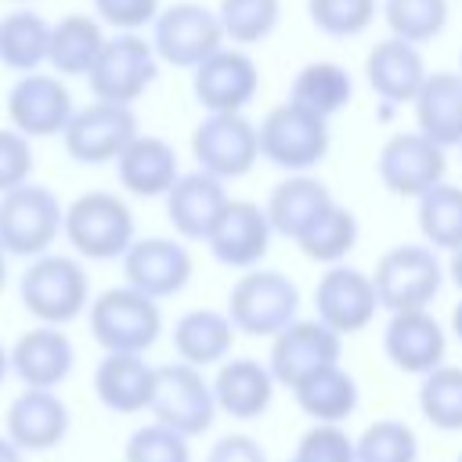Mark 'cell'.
Instances as JSON below:
<instances>
[{
	"instance_id": "cell-47",
	"label": "cell",
	"mask_w": 462,
	"mask_h": 462,
	"mask_svg": "<svg viewBox=\"0 0 462 462\" xmlns=\"http://www.w3.org/2000/svg\"><path fill=\"white\" fill-rule=\"evenodd\" d=\"M0 462H25V451L7 433H0Z\"/></svg>"
},
{
	"instance_id": "cell-19",
	"label": "cell",
	"mask_w": 462,
	"mask_h": 462,
	"mask_svg": "<svg viewBox=\"0 0 462 462\" xmlns=\"http://www.w3.org/2000/svg\"><path fill=\"white\" fill-rule=\"evenodd\" d=\"M72 430V411L65 404V397L58 390H36V386H22L7 411H4V433L25 451V455H40V451H54L65 444Z\"/></svg>"
},
{
	"instance_id": "cell-37",
	"label": "cell",
	"mask_w": 462,
	"mask_h": 462,
	"mask_svg": "<svg viewBox=\"0 0 462 462\" xmlns=\"http://www.w3.org/2000/svg\"><path fill=\"white\" fill-rule=\"evenodd\" d=\"M419 411L433 430H462V365H437L419 383Z\"/></svg>"
},
{
	"instance_id": "cell-22",
	"label": "cell",
	"mask_w": 462,
	"mask_h": 462,
	"mask_svg": "<svg viewBox=\"0 0 462 462\" xmlns=\"http://www.w3.org/2000/svg\"><path fill=\"white\" fill-rule=\"evenodd\" d=\"M76 368V346L61 325H32L11 343V375L22 386L58 390Z\"/></svg>"
},
{
	"instance_id": "cell-44",
	"label": "cell",
	"mask_w": 462,
	"mask_h": 462,
	"mask_svg": "<svg viewBox=\"0 0 462 462\" xmlns=\"http://www.w3.org/2000/svg\"><path fill=\"white\" fill-rule=\"evenodd\" d=\"M32 166H36L32 141L22 130H14L11 123L0 126V195L32 180Z\"/></svg>"
},
{
	"instance_id": "cell-35",
	"label": "cell",
	"mask_w": 462,
	"mask_h": 462,
	"mask_svg": "<svg viewBox=\"0 0 462 462\" xmlns=\"http://www.w3.org/2000/svg\"><path fill=\"white\" fill-rule=\"evenodd\" d=\"M415 202H419L415 217H419V231L426 245L455 253L462 245V184L440 180Z\"/></svg>"
},
{
	"instance_id": "cell-32",
	"label": "cell",
	"mask_w": 462,
	"mask_h": 462,
	"mask_svg": "<svg viewBox=\"0 0 462 462\" xmlns=\"http://www.w3.org/2000/svg\"><path fill=\"white\" fill-rule=\"evenodd\" d=\"M292 397H296L300 411L314 422H346L357 411V401H361L354 375L339 361L310 372L307 379H300L292 386Z\"/></svg>"
},
{
	"instance_id": "cell-51",
	"label": "cell",
	"mask_w": 462,
	"mask_h": 462,
	"mask_svg": "<svg viewBox=\"0 0 462 462\" xmlns=\"http://www.w3.org/2000/svg\"><path fill=\"white\" fill-rule=\"evenodd\" d=\"M7 263H11V256H7V249L0 245V292L7 289V274H11V271H7Z\"/></svg>"
},
{
	"instance_id": "cell-45",
	"label": "cell",
	"mask_w": 462,
	"mask_h": 462,
	"mask_svg": "<svg viewBox=\"0 0 462 462\" xmlns=\"http://www.w3.org/2000/svg\"><path fill=\"white\" fill-rule=\"evenodd\" d=\"M94 14L101 25L116 29V32H141L144 25L155 22L159 14V0H90Z\"/></svg>"
},
{
	"instance_id": "cell-39",
	"label": "cell",
	"mask_w": 462,
	"mask_h": 462,
	"mask_svg": "<svg viewBox=\"0 0 462 462\" xmlns=\"http://www.w3.org/2000/svg\"><path fill=\"white\" fill-rule=\"evenodd\" d=\"M217 14H220L227 43L253 47V43H263L278 29L282 0H220Z\"/></svg>"
},
{
	"instance_id": "cell-3",
	"label": "cell",
	"mask_w": 462,
	"mask_h": 462,
	"mask_svg": "<svg viewBox=\"0 0 462 462\" xmlns=\"http://www.w3.org/2000/svg\"><path fill=\"white\" fill-rule=\"evenodd\" d=\"M87 325L94 343L108 354H148L162 336V310L159 300L144 296L134 285H112L97 292L87 307Z\"/></svg>"
},
{
	"instance_id": "cell-48",
	"label": "cell",
	"mask_w": 462,
	"mask_h": 462,
	"mask_svg": "<svg viewBox=\"0 0 462 462\" xmlns=\"http://www.w3.org/2000/svg\"><path fill=\"white\" fill-rule=\"evenodd\" d=\"M448 274H451V282H455L458 292H462V245L451 253V260H448Z\"/></svg>"
},
{
	"instance_id": "cell-5",
	"label": "cell",
	"mask_w": 462,
	"mask_h": 462,
	"mask_svg": "<svg viewBox=\"0 0 462 462\" xmlns=\"http://www.w3.org/2000/svg\"><path fill=\"white\" fill-rule=\"evenodd\" d=\"M65 206L54 188L25 180L0 195V245L14 260H32L61 238Z\"/></svg>"
},
{
	"instance_id": "cell-18",
	"label": "cell",
	"mask_w": 462,
	"mask_h": 462,
	"mask_svg": "<svg viewBox=\"0 0 462 462\" xmlns=\"http://www.w3.org/2000/svg\"><path fill=\"white\" fill-rule=\"evenodd\" d=\"M375 310H379V296L372 274L350 263H332L314 285V318L339 336L365 332Z\"/></svg>"
},
{
	"instance_id": "cell-11",
	"label": "cell",
	"mask_w": 462,
	"mask_h": 462,
	"mask_svg": "<svg viewBox=\"0 0 462 462\" xmlns=\"http://www.w3.org/2000/svg\"><path fill=\"white\" fill-rule=\"evenodd\" d=\"M148 411L155 422H166L184 437H199L217 419L213 383L202 375V368L188 361L155 365V390Z\"/></svg>"
},
{
	"instance_id": "cell-34",
	"label": "cell",
	"mask_w": 462,
	"mask_h": 462,
	"mask_svg": "<svg viewBox=\"0 0 462 462\" xmlns=\"http://www.w3.org/2000/svg\"><path fill=\"white\" fill-rule=\"evenodd\" d=\"M354 97V79L339 61H307L292 83H289V101L310 108L321 119L339 116Z\"/></svg>"
},
{
	"instance_id": "cell-21",
	"label": "cell",
	"mask_w": 462,
	"mask_h": 462,
	"mask_svg": "<svg viewBox=\"0 0 462 462\" xmlns=\"http://www.w3.org/2000/svg\"><path fill=\"white\" fill-rule=\"evenodd\" d=\"M383 350L390 365L404 375H426L448 357V332L444 325L430 314V307L415 310H397L390 314L383 328Z\"/></svg>"
},
{
	"instance_id": "cell-36",
	"label": "cell",
	"mask_w": 462,
	"mask_h": 462,
	"mask_svg": "<svg viewBox=\"0 0 462 462\" xmlns=\"http://www.w3.org/2000/svg\"><path fill=\"white\" fill-rule=\"evenodd\" d=\"M357 235H361V224H357L354 209L332 202V206L296 238V245H300V253H303L307 260L332 267V263H343V260H346V253L357 245Z\"/></svg>"
},
{
	"instance_id": "cell-10",
	"label": "cell",
	"mask_w": 462,
	"mask_h": 462,
	"mask_svg": "<svg viewBox=\"0 0 462 462\" xmlns=\"http://www.w3.org/2000/svg\"><path fill=\"white\" fill-rule=\"evenodd\" d=\"M191 159L220 180H238L260 162V130L245 112H206L191 130Z\"/></svg>"
},
{
	"instance_id": "cell-23",
	"label": "cell",
	"mask_w": 462,
	"mask_h": 462,
	"mask_svg": "<svg viewBox=\"0 0 462 462\" xmlns=\"http://www.w3.org/2000/svg\"><path fill=\"white\" fill-rule=\"evenodd\" d=\"M227 188L220 177L206 173V170H191V173H180L173 180V188L166 191V220L173 227L177 238L184 242H206L220 209L227 206Z\"/></svg>"
},
{
	"instance_id": "cell-2",
	"label": "cell",
	"mask_w": 462,
	"mask_h": 462,
	"mask_svg": "<svg viewBox=\"0 0 462 462\" xmlns=\"http://www.w3.org/2000/svg\"><path fill=\"white\" fill-rule=\"evenodd\" d=\"M61 238L72 245L79 260H123V253L137 238L134 209L116 191H83L65 206Z\"/></svg>"
},
{
	"instance_id": "cell-55",
	"label": "cell",
	"mask_w": 462,
	"mask_h": 462,
	"mask_svg": "<svg viewBox=\"0 0 462 462\" xmlns=\"http://www.w3.org/2000/svg\"><path fill=\"white\" fill-rule=\"evenodd\" d=\"M289 462H292V458H289Z\"/></svg>"
},
{
	"instance_id": "cell-41",
	"label": "cell",
	"mask_w": 462,
	"mask_h": 462,
	"mask_svg": "<svg viewBox=\"0 0 462 462\" xmlns=\"http://www.w3.org/2000/svg\"><path fill=\"white\" fill-rule=\"evenodd\" d=\"M307 14L318 32L350 40L368 32V25L379 14V0H307Z\"/></svg>"
},
{
	"instance_id": "cell-26",
	"label": "cell",
	"mask_w": 462,
	"mask_h": 462,
	"mask_svg": "<svg viewBox=\"0 0 462 462\" xmlns=\"http://www.w3.org/2000/svg\"><path fill=\"white\" fill-rule=\"evenodd\" d=\"M213 397L217 411L238 422H253L274 401V375L256 357H224L213 375Z\"/></svg>"
},
{
	"instance_id": "cell-52",
	"label": "cell",
	"mask_w": 462,
	"mask_h": 462,
	"mask_svg": "<svg viewBox=\"0 0 462 462\" xmlns=\"http://www.w3.org/2000/svg\"><path fill=\"white\" fill-rule=\"evenodd\" d=\"M11 4H32V0H11Z\"/></svg>"
},
{
	"instance_id": "cell-29",
	"label": "cell",
	"mask_w": 462,
	"mask_h": 462,
	"mask_svg": "<svg viewBox=\"0 0 462 462\" xmlns=\"http://www.w3.org/2000/svg\"><path fill=\"white\" fill-rule=\"evenodd\" d=\"M415 130L437 141L440 148H462V76L458 72H430L422 90L411 101Z\"/></svg>"
},
{
	"instance_id": "cell-4",
	"label": "cell",
	"mask_w": 462,
	"mask_h": 462,
	"mask_svg": "<svg viewBox=\"0 0 462 462\" xmlns=\"http://www.w3.org/2000/svg\"><path fill=\"white\" fill-rule=\"evenodd\" d=\"M227 318L235 332L253 336V339H271L278 336L289 321L300 318V289L289 274L267 271V267H249L238 274V282L227 292Z\"/></svg>"
},
{
	"instance_id": "cell-6",
	"label": "cell",
	"mask_w": 462,
	"mask_h": 462,
	"mask_svg": "<svg viewBox=\"0 0 462 462\" xmlns=\"http://www.w3.org/2000/svg\"><path fill=\"white\" fill-rule=\"evenodd\" d=\"M260 159L285 173H310L332 148V130L328 119L314 116L310 108L296 101L274 105L260 123Z\"/></svg>"
},
{
	"instance_id": "cell-31",
	"label": "cell",
	"mask_w": 462,
	"mask_h": 462,
	"mask_svg": "<svg viewBox=\"0 0 462 462\" xmlns=\"http://www.w3.org/2000/svg\"><path fill=\"white\" fill-rule=\"evenodd\" d=\"M105 25L97 22V14H61L58 22H51V51H47V69L76 79L94 69L101 47H105Z\"/></svg>"
},
{
	"instance_id": "cell-43",
	"label": "cell",
	"mask_w": 462,
	"mask_h": 462,
	"mask_svg": "<svg viewBox=\"0 0 462 462\" xmlns=\"http://www.w3.org/2000/svg\"><path fill=\"white\" fill-rule=\"evenodd\" d=\"M292 462H357V448L343 422H314L300 437Z\"/></svg>"
},
{
	"instance_id": "cell-42",
	"label": "cell",
	"mask_w": 462,
	"mask_h": 462,
	"mask_svg": "<svg viewBox=\"0 0 462 462\" xmlns=\"http://www.w3.org/2000/svg\"><path fill=\"white\" fill-rule=\"evenodd\" d=\"M123 462H191V437L152 419L126 437Z\"/></svg>"
},
{
	"instance_id": "cell-40",
	"label": "cell",
	"mask_w": 462,
	"mask_h": 462,
	"mask_svg": "<svg viewBox=\"0 0 462 462\" xmlns=\"http://www.w3.org/2000/svg\"><path fill=\"white\" fill-rule=\"evenodd\" d=\"M357 462H419V437L404 419H375L357 437Z\"/></svg>"
},
{
	"instance_id": "cell-15",
	"label": "cell",
	"mask_w": 462,
	"mask_h": 462,
	"mask_svg": "<svg viewBox=\"0 0 462 462\" xmlns=\"http://www.w3.org/2000/svg\"><path fill=\"white\" fill-rule=\"evenodd\" d=\"M191 94L206 112H245L260 94V69L245 47H217L191 69Z\"/></svg>"
},
{
	"instance_id": "cell-1",
	"label": "cell",
	"mask_w": 462,
	"mask_h": 462,
	"mask_svg": "<svg viewBox=\"0 0 462 462\" xmlns=\"http://www.w3.org/2000/svg\"><path fill=\"white\" fill-rule=\"evenodd\" d=\"M18 300L40 325H72L90 307V274L76 253H40L18 274Z\"/></svg>"
},
{
	"instance_id": "cell-53",
	"label": "cell",
	"mask_w": 462,
	"mask_h": 462,
	"mask_svg": "<svg viewBox=\"0 0 462 462\" xmlns=\"http://www.w3.org/2000/svg\"><path fill=\"white\" fill-rule=\"evenodd\" d=\"M458 76H462V54H458Z\"/></svg>"
},
{
	"instance_id": "cell-49",
	"label": "cell",
	"mask_w": 462,
	"mask_h": 462,
	"mask_svg": "<svg viewBox=\"0 0 462 462\" xmlns=\"http://www.w3.org/2000/svg\"><path fill=\"white\" fill-rule=\"evenodd\" d=\"M11 379V346L0 339V386Z\"/></svg>"
},
{
	"instance_id": "cell-38",
	"label": "cell",
	"mask_w": 462,
	"mask_h": 462,
	"mask_svg": "<svg viewBox=\"0 0 462 462\" xmlns=\"http://www.w3.org/2000/svg\"><path fill=\"white\" fill-rule=\"evenodd\" d=\"M383 22L390 36L422 47L448 29V0H383Z\"/></svg>"
},
{
	"instance_id": "cell-46",
	"label": "cell",
	"mask_w": 462,
	"mask_h": 462,
	"mask_svg": "<svg viewBox=\"0 0 462 462\" xmlns=\"http://www.w3.org/2000/svg\"><path fill=\"white\" fill-rule=\"evenodd\" d=\"M206 462H267V451L249 433H227L209 448Z\"/></svg>"
},
{
	"instance_id": "cell-54",
	"label": "cell",
	"mask_w": 462,
	"mask_h": 462,
	"mask_svg": "<svg viewBox=\"0 0 462 462\" xmlns=\"http://www.w3.org/2000/svg\"><path fill=\"white\" fill-rule=\"evenodd\" d=\"M455 462H462V455H458V458H455Z\"/></svg>"
},
{
	"instance_id": "cell-9",
	"label": "cell",
	"mask_w": 462,
	"mask_h": 462,
	"mask_svg": "<svg viewBox=\"0 0 462 462\" xmlns=\"http://www.w3.org/2000/svg\"><path fill=\"white\" fill-rule=\"evenodd\" d=\"M152 47L162 65L173 69H195L202 58H209L217 47L227 43L220 14L199 0H177L170 7H159L152 22Z\"/></svg>"
},
{
	"instance_id": "cell-8",
	"label": "cell",
	"mask_w": 462,
	"mask_h": 462,
	"mask_svg": "<svg viewBox=\"0 0 462 462\" xmlns=\"http://www.w3.org/2000/svg\"><path fill=\"white\" fill-rule=\"evenodd\" d=\"M379 307L397 314V310H415L430 307L444 285V267L437 260V249L426 242H401L386 249L375 260L372 271Z\"/></svg>"
},
{
	"instance_id": "cell-33",
	"label": "cell",
	"mask_w": 462,
	"mask_h": 462,
	"mask_svg": "<svg viewBox=\"0 0 462 462\" xmlns=\"http://www.w3.org/2000/svg\"><path fill=\"white\" fill-rule=\"evenodd\" d=\"M47 51H51V22L22 4L0 18V65L11 72H36L47 69Z\"/></svg>"
},
{
	"instance_id": "cell-27",
	"label": "cell",
	"mask_w": 462,
	"mask_h": 462,
	"mask_svg": "<svg viewBox=\"0 0 462 462\" xmlns=\"http://www.w3.org/2000/svg\"><path fill=\"white\" fill-rule=\"evenodd\" d=\"M152 390H155V365H148L144 354L108 350L94 368V397L101 408L116 415L148 411Z\"/></svg>"
},
{
	"instance_id": "cell-24",
	"label": "cell",
	"mask_w": 462,
	"mask_h": 462,
	"mask_svg": "<svg viewBox=\"0 0 462 462\" xmlns=\"http://www.w3.org/2000/svg\"><path fill=\"white\" fill-rule=\"evenodd\" d=\"M426 76L430 69L422 61V51L408 40L386 36L365 54V79L383 105H411Z\"/></svg>"
},
{
	"instance_id": "cell-20",
	"label": "cell",
	"mask_w": 462,
	"mask_h": 462,
	"mask_svg": "<svg viewBox=\"0 0 462 462\" xmlns=\"http://www.w3.org/2000/svg\"><path fill=\"white\" fill-rule=\"evenodd\" d=\"M271 235H274V227H271L267 209L260 202L227 199V206L220 209L209 238H206V249L213 253L217 263L235 267V271H249V267H260V260L267 256Z\"/></svg>"
},
{
	"instance_id": "cell-7",
	"label": "cell",
	"mask_w": 462,
	"mask_h": 462,
	"mask_svg": "<svg viewBox=\"0 0 462 462\" xmlns=\"http://www.w3.org/2000/svg\"><path fill=\"white\" fill-rule=\"evenodd\" d=\"M159 54L148 36L141 32H112L87 72V87L97 101H116V105H134L141 101L152 83L159 79Z\"/></svg>"
},
{
	"instance_id": "cell-13",
	"label": "cell",
	"mask_w": 462,
	"mask_h": 462,
	"mask_svg": "<svg viewBox=\"0 0 462 462\" xmlns=\"http://www.w3.org/2000/svg\"><path fill=\"white\" fill-rule=\"evenodd\" d=\"M4 112H7V123L14 130H22L29 141L61 137V130L69 126V119L76 112V97H72L65 76L36 69V72L14 76V83L7 87V97H4Z\"/></svg>"
},
{
	"instance_id": "cell-30",
	"label": "cell",
	"mask_w": 462,
	"mask_h": 462,
	"mask_svg": "<svg viewBox=\"0 0 462 462\" xmlns=\"http://www.w3.org/2000/svg\"><path fill=\"white\" fill-rule=\"evenodd\" d=\"M332 191L310 177V173H289L285 180H278L267 195V220L274 227V235H285V238H300L328 206H332Z\"/></svg>"
},
{
	"instance_id": "cell-14",
	"label": "cell",
	"mask_w": 462,
	"mask_h": 462,
	"mask_svg": "<svg viewBox=\"0 0 462 462\" xmlns=\"http://www.w3.org/2000/svg\"><path fill=\"white\" fill-rule=\"evenodd\" d=\"M448 148H440L437 141H430L419 130H401L390 134L379 148L375 159V173L383 180V188L397 199H419L426 195L433 184L444 180L448 173Z\"/></svg>"
},
{
	"instance_id": "cell-28",
	"label": "cell",
	"mask_w": 462,
	"mask_h": 462,
	"mask_svg": "<svg viewBox=\"0 0 462 462\" xmlns=\"http://www.w3.org/2000/svg\"><path fill=\"white\" fill-rule=\"evenodd\" d=\"M235 336L238 332H235L227 310H213V307L184 310L170 332L177 361H188L195 368H209V365H220L224 357H231Z\"/></svg>"
},
{
	"instance_id": "cell-16",
	"label": "cell",
	"mask_w": 462,
	"mask_h": 462,
	"mask_svg": "<svg viewBox=\"0 0 462 462\" xmlns=\"http://www.w3.org/2000/svg\"><path fill=\"white\" fill-rule=\"evenodd\" d=\"M119 263H123V282L152 300H170L184 292V285L195 274V260L184 238H166V235L134 238V245L123 253Z\"/></svg>"
},
{
	"instance_id": "cell-17",
	"label": "cell",
	"mask_w": 462,
	"mask_h": 462,
	"mask_svg": "<svg viewBox=\"0 0 462 462\" xmlns=\"http://www.w3.org/2000/svg\"><path fill=\"white\" fill-rule=\"evenodd\" d=\"M339 354H343V336L339 332H332L318 318H296L278 336H271L267 368H271L274 383L292 390L310 372H318L325 365H336Z\"/></svg>"
},
{
	"instance_id": "cell-25",
	"label": "cell",
	"mask_w": 462,
	"mask_h": 462,
	"mask_svg": "<svg viewBox=\"0 0 462 462\" xmlns=\"http://www.w3.org/2000/svg\"><path fill=\"white\" fill-rule=\"evenodd\" d=\"M112 166L119 188L134 199H166V191L180 177L177 148L159 134H137Z\"/></svg>"
},
{
	"instance_id": "cell-12",
	"label": "cell",
	"mask_w": 462,
	"mask_h": 462,
	"mask_svg": "<svg viewBox=\"0 0 462 462\" xmlns=\"http://www.w3.org/2000/svg\"><path fill=\"white\" fill-rule=\"evenodd\" d=\"M137 116L134 105H116V101H90L76 105L69 126L61 130V148L72 162L79 166H105L116 162L119 152L137 137Z\"/></svg>"
},
{
	"instance_id": "cell-50",
	"label": "cell",
	"mask_w": 462,
	"mask_h": 462,
	"mask_svg": "<svg viewBox=\"0 0 462 462\" xmlns=\"http://www.w3.org/2000/svg\"><path fill=\"white\" fill-rule=\"evenodd\" d=\"M448 325H451V336L462 343V296H458V303L451 307V321H448Z\"/></svg>"
}]
</instances>
